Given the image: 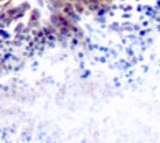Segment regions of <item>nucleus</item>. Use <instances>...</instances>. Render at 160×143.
I'll return each instance as SVG.
<instances>
[{"instance_id":"nucleus-1","label":"nucleus","mask_w":160,"mask_h":143,"mask_svg":"<svg viewBox=\"0 0 160 143\" xmlns=\"http://www.w3.org/2000/svg\"><path fill=\"white\" fill-rule=\"evenodd\" d=\"M41 18V12L38 8L32 10V15H30V25H38V21Z\"/></svg>"},{"instance_id":"nucleus-2","label":"nucleus","mask_w":160,"mask_h":143,"mask_svg":"<svg viewBox=\"0 0 160 143\" xmlns=\"http://www.w3.org/2000/svg\"><path fill=\"white\" fill-rule=\"evenodd\" d=\"M72 11H74V3L72 2H64L63 7H62V12H63L64 15H68V14H71Z\"/></svg>"},{"instance_id":"nucleus-3","label":"nucleus","mask_w":160,"mask_h":143,"mask_svg":"<svg viewBox=\"0 0 160 143\" xmlns=\"http://www.w3.org/2000/svg\"><path fill=\"white\" fill-rule=\"evenodd\" d=\"M85 8H86V6L83 4L81 0H77V2H74V10L77 11L79 15H81V14H83V11H85Z\"/></svg>"},{"instance_id":"nucleus-4","label":"nucleus","mask_w":160,"mask_h":143,"mask_svg":"<svg viewBox=\"0 0 160 143\" xmlns=\"http://www.w3.org/2000/svg\"><path fill=\"white\" fill-rule=\"evenodd\" d=\"M19 10H22V11H25V12H26L28 10H30V3H28V2L22 3V4L19 6Z\"/></svg>"},{"instance_id":"nucleus-5","label":"nucleus","mask_w":160,"mask_h":143,"mask_svg":"<svg viewBox=\"0 0 160 143\" xmlns=\"http://www.w3.org/2000/svg\"><path fill=\"white\" fill-rule=\"evenodd\" d=\"M22 29H23V23H18V27L15 29V31L19 33V30H22Z\"/></svg>"},{"instance_id":"nucleus-6","label":"nucleus","mask_w":160,"mask_h":143,"mask_svg":"<svg viewBox=\"0 0 160 143\" xmlns=\"http://www.w3.org/2000/svg\"><path fill=\"white\" fill-rule=\"evenodd\" d=\"M38 3H40V6H44V0H38Z\"/></svg>"}]
</instances>
